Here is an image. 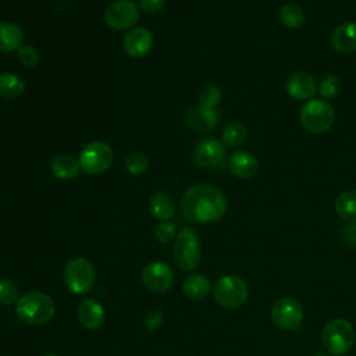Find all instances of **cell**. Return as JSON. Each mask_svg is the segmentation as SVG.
<instances>
[{"label": "cell", "mask_w": 356, "mask_h": 356, "mask_svg": "<svg viewBox=\"0 0 356 356\" xmlns=\"http://www.w3.org/2000/svg\"><path fill=\"white\" fill-rule=\"evenodd\" d=\"M179 207L184 218L189 222H214L224 217L227 211V197L220 188L200 182L185 191Z\"/></svg>", "instance_id": "1"}, {"label": "cell", "mask_w": 356, "mask_h": 356, "mask_svg": "<svg viewBox=\"0 0 356 356\" xmlns=\"http://www.w3.org/2000/svg\"><path fill=\"white\" fill-rule=\"evenodd\" d=\"M15 312L21 321L31 325H42L53 318L56 307L53 299L47 293L31 291L18 299Z\"/></svg>", "instance_id": "2"}, {"label": "cell", "mask_w": 356, "mask_h": 356, "mask_svg": "<svg viewBox=\"0 0 356 356\" xmlns=\"http://www.w3.org/2000/svg\"><path fill=\"white\" fill-rule=\"evenodd\" d=\"M321 342L325 350L334 356L348 353L356 342V331L345 318H331L321 331Z\"/></svg>", "instance_id": "3"}, {"label": "cell", "mask_w": 356, "mask_h": 356, "mask_svg": "<svg viewBox=\"0 0 356 356\" xmlns=\"http://www.w3.org/2000/svg\"><path fill=\"white\" fill-rule=\"evenodd\" d=\"M299 121L310 134H325L335 122V110L327 100L310 99L300 107Z\"/></svg>", "instance_id": "4"}, {"label": "cell", "mask_w": 356, "mask_h": 356, "mask_svg": "<svg viewBox=\"0 0 356 356\" xmlns=\"http://www.w3.org/2000/svg\"><path fill=\"white\" fill-rule=\"evenodd\" d=\"M202 256V245L197 232L192 227H184L179 229L172 245V257L184 271H191L197 267Z\"/></svg>", "instance_id": "5"}, {"label": "cell", "mask_w": 356, "mask_h": 356, "mask_svg": "<svg viewBox=\"0 0 356 356\" xmlns=\"http://www.w3.org/2000/svg\"><path fill=\"white\" fill-rule=\"evenodd\" d=\"M248 293L246 282L234 274L220 277L213 288L214 300L225 309H236L242 306L248 299Z\"/></svg>", "instance_id": "6"}, {"label": "cell", "mask_w": 356, "mask_h": 356, "mask_svg": "<svg viewBox=\"0 0 356 356\" xmlns=\"http://www.w3.org/2000/svg\"><path fill=\"white\" fill-rule=\"evenodd\" d=\"M114 160V152L111 146L102 140L88 143L79 154L78 163L83 172L89 175H99L106 172Z\"/></svg>", "instance_id": "7"}, {"label": "cell", "mask_w": 356, "mask_h": 356, "mask_svg": "<svg viewBox=\"0 0 356 356\" xmlns=\"http://www.w3.org/2000/svg\"><path fill=\"white\" fill-rule=\"evenodd\" d=\"M64 281L72 293H88L96 281V273L92 263L83 257L70 260L64 268Z\"/></svg>", "instance_id": "8"}, {"label": "cell", "mask_w": 356, "mask_h": 356, "mask_svg": "<svg viewBox=\"0 0 356 356\" xmlns=\"http://www.w3.org/2000/svg\"><path fill=\"white\" fill-rule=\"evenodd\" d=\"M104 21L114 31L132 29L139 21V6L132 0H117L106 8Z\"/></svg>", "instance_id": "9"}, {"label": "cell", "mask_w": 356, "mask_h": 356, "mask_svg": "<svg viewBox=\"0 0 356 356\" xmlns=\"http://www.w3.org/2000/svg\"><path fill=\"white\" fill-rule=\"evenodd\" d=\"M225 145L216 138L200 139L193 147V161L197 167L204 170H211L221 167L225 161Z\"/></svg>", "instance_id": "10"}, {"label": "cell", "mask_w": 356, "mask_h": 356, "mask_svg": "<svg viewBox=\"0 0 356 356\" xmlns=\"http://www.w3.org/2000/svg\"><path fill=\"white\" fill-rule=\"evenodd\" d=\"M273 323L282 330H296L303 321V307L293 298H281L271 307Z\"/></svg>", "instance_id": "11"}, {"label": "cell", "mask_w": 356, "mask_h": 356, "mask_svg": "<svg viewBox=\"0 0 356 356\" xmlns=\"http://www.w3.org/2000/svg\"><path fill=\"white\" fill-rule=\"evenodd\" d=\"M142 281L150 291L165 292L174 282V273L167 263L153 261L143 267Z\"/></svg>", "instance_id": "12"}, {"label": "cell", "mask_w": 356, "mask_h": 356, "mask_svg": "<svg viewBox=\"0 0 356 356\" xmlns=\"http://www.w3.org/2000/svg\"><path fill=\"white\" fill-rule=\"evenodd\" d=\"M153 46V33L143 28L135 26L127 32L122 40L124 53L132 58H140L146 56Z\"/></svg>", "instance_id": "13"}, {"label": "cell", "mask_w": 356, "mask_h": 356, "mask_svg": "<svg viewBox=\"0 0 356 356\" xmlns=\"http://www.w3.org/2000/svg\"><path fill=\"white\" fill-rule=\"evenodd\" d=\"M317 85L309 72L296 71L286 79L285 90L295 100H310L317 92Z\"/></svg>", "instance_id": "14"}, {"label": "cell", "mask_w": 356, "mask_h": 356, "mask_svg": "<svg viewBox=\"0 0 356 356\" xmlns=\"http://www.w3.org/2000/svg\"><path fill=\"white\" fill-rule=\"evenodd\" d=\"M227 167L232 175L248 179L257 174L259 160L248 150H236L229 154L227 160Z\"/></svg>", "instance_id": "15"}, {"label": "cell", "mask_w": 356, "mask_h": 356, "mask_svg": "<svg viewBox=\"0 0 356 356\" xmlns=\"http://www.w3.org/2000/svg\"><path fill=\"white\" fill-rule=\"evenodd\" d=\"M220 121V114L216 108L200 104L192 106L186 111V122L196 132L213 131Z\"/></svg>", "instance_id": "16"}, {"label": "cell", "mask_w": 356, "mask_h": 356, "mask_svg": "<svg viewBox=\"0 0 356 356\" xmlns=\"http://www.w3.org/2000/svg\"><path fill=\"white\" fill-rule=\"evenodd\" d=\"M330 42L337 53L349 54L356 51V22L339 24L332 31Z\"/></svg>", "instance_id": "17"}, {"label": "cell", "mask_w": 356, "mask_h": 356, "mask_svg": "<svg viewBox=\"0 0 356 356\" xmlns=\"http://www.w3.org/2000/svg\"><path fill=\"white\" fill-rule=\"evenodd\" d=\"M79 323L88 330L99 328L104 321V309L95 299H85L78 306Z\"/></svg>", "instance_id": "18"}, {"label": "cell", "mask_w": 356, "mask_h": 356, "mask_svg": "<svg viewBox=\"0 0 356 356\" xmlns=\"http://www.w3.org/2000/svg\"><path fill=\"white\" fill-rule=\"evenodd\" d=\"M24 33L21 28L13 22H0V53H10L22 46Z\"/></svg>", "instance_id": "19"}, {"label": "cell", "mask_w": 356, "mask_h": 356, "mask_svg": "<svg viewBox=\"0 0 356 356\" xmlns=\"http://www.w3.org/2000/svg\"><path fill=\"white\" fill-rule=\"evenodd\" d=\"M50 171L57 179L68 181L75 178L79 171V163L70 154H58L50 163Z\"/></svg>", "instance_id": "20"}, {"label": "cell", "mask_w": 356, "mask_h": 356, "mask_svg": "<svg viewBox=\"0 0 356 356\" xmlns=\"http://www.w3.org/2000/svg\"><path fill=\"white\" fill-rule=\"evenodd\" d=\"M174 200L167 192H156L149 199V210L152 216L160 221H167L174 214Z\"/></svg>", "instance_id": "21"}, {"label": "cell", "mask_w": 356, "mask_h": 356, "mask_svg": "<svg viewBox=\"0 0 356 356\" xmlns=\"http://www.w3.org/2000/svg\"><path fill=\"white\" fill-rule=\"evenodd\" d=\"M334 209L345 222H356V189L341 192L334 202Z\"/></svg>", "instance_id": "22"}, {"label": "cell", "mask_w": 356, "mask_h": 356, "mask_svg": "<svg viewBox=\"0 0 356 356\" xmlns=\"http://www.w3.org/2000/svg\"><path fill=\"white\" fill-rule=\"evenodd\" d=\"M182 292L192 300H202L210 293V281L202 274H192L185 278Z\"/></svg>", "instance_id": "23"}, {"label": "cell", "mask_w": 356, "mask_h": 356, "mask_svg": "<svg viewBox=\"0 0 356 356\" xmlns=\"http://www.w3.org/2000/svg\"><path fill=\"white\" fill-rule=\"evenodd\" d=\"M278 18L288 29H299L306 21L303 8L296 3H284L278 8Z\"/></svg>", "instance_id": "24"}, {"label": "cell", "mask_w": 356, "mask_h": 356, "mask_svg": "<svg viewBox=\"0 0 356 356\" xmlns=\"http://www.w3.org/2000/svg\"><path fill=\"white\" fill-rule=\"evenodd\" d=\"M25 92V82L13 72L0 74V97L17 99Z\"/></svg>", "instance_id": "25"}, {"label": "cell", "mask_w": 356, "mask_h": 356, "mask_svg": "<svg viewBox=\"0 0 356 356\" xmlns=\"http://www.w3.org/2000/svg\"><path fill=\"white\" fill-rule=\"evenodd\" d=\"M248 136V128L239 121H232L225 125L221 134L222 143L229 147H236L245 142Z\"/></svg>", "instance_id": "26"}, {"label": "cell", "mask_w": 356, "mask_h": 356, "mask_svg": "<svg viewBox=\"0 0 356 356\" xmlns=\"http://www.w3.org/2000/svg\"><path fill=\"white\" fill-rule=\"evenodd\" d=\"M342 90V82L341 79L334 75V74H328L325 75L317 85V92L320 93V96L323 97V100H331L335 99Z\"/></svg>", "instance_id": "27"}, {"label": "cell", "mask_w": 356, "mask_h": 356, "mask_svg": "<svg viewBox=\"0 0 356 356\" xmlns=\"http://www.w3.org/2000/svg\"><path fill=\"white\" fill-rule=\"evenodd\" d=\"M149 165H150L149 157L145 153H140V152L131 153L124 161V167L131 175L145 174L147 171Z\"/></svg>", "instance_id": "28"}, {"label": "cell", "mask_w": 356, "mask_h": 356, "mask_svg": "<svg viewBox=\"0 0 356 356\" xmlns=\"http://www.w3.org/2000/svg\"><path fill=\"white\" fill-rule=\"evenodd\" d=\"M197 100L200 106L216 108V106L221 102V89L214 83H206L199 89Z\"/></svg>", "instance_id": "29"}, {"label": "cell", "mask_w": 356, "mask_h": 356, "mask_svg": "<svg viewBox=\"0 0 356 356\" xmlns=\"http://www.w3.org/2000/svg\"><path fill=\"white\" fill-rule=\"evenodd\" d=\"M19 299V289L15 282L8 278H0V305L8 306Z\"/></svg>", "instance_id": "30"}, {"label": "cell", "mask_w": 356, "mask_h": 356, "mask_svg": "<svg viewBox=\"0 0 356 356\" xmlns=\"http://www.w3.org/2000/svg\"><path fill=\"white\" fill-rule=\"evenodd\" d=\"M17 57L25 67H35L39 63V51L32 44H22L17 50Z\"/></svg>", "instance_id": "31"}, {"label": "cell", "mask_w": 356, "mask_h": 356, "mask_svg": "<svg viewBox=\"0 0 356 356\" xmlns=\"http://www.w3.org/2000/svg\"><path fill=\"white\" fill-rule=\"evenodd\" d=\"M177 228L175 224L171 221H161L157 224L156 229H154V236L160 243H168L172 239H175L177 236Z\"/></svg>", "instance_id": "32"}, {"label": "cell", "mask_w": 356, "mask_h": 356, "mask_svg": "<svg viewBox=\"0 0 356 356\" xmlns=\"http://www.w3.org/2000/svg\"><path fill=\"white\" fill-rule=\"evenodd\" d=\"M341 239L346 248L356 249V222H348L342 228Z\"/></svg>", "instance_id": "33"}, {"label": "cell", "mask_w": 356, "mask_h": 356, "mask_svg": "<svg viewBox=\"0 0 356 356\" xmlns=\"http://www.w3.org/2000/svg\"><path fill=\"white\" fill-rule=\"evenodd\" d=\"M163 324V312L159 309L150 310L145 318V325L147 331H156Z\"/></svg>", "instance_id": "34"}, {"label": "cell", "mask_w": 356, "mask_h": 356, "mask_svg": "<svg viewBox=\"0 0 356 356\" xmlns=\"http://www.w3.org/2000/svg\"><path fill=\"white\" fill-rule=\"evenodd\" d=\"M165 0H139V8L146 14H157L164 8Z\"/></svg>", "instance_id": "35"}, {"label": "cell", "mask_w": 356, "mask_h": 356, "mask_svg": "<svg viewBox=\"0 0 356 356\" xmlns=\"http://www.w3.org/2000/svg\"><path fill=\"white\" fill-rule=\"evenodd\" d=\"M314 356H332V355L328 352H317Z\"/></svg>", "instance_id": "36"}, {"label": "cell", "mask_w": 356, "mask_h": 356, "mask_svg": "<svg viewBox=\"0 0 356 356\" xmlns=\"http://www.w3.org/2000/svg\"><path fill=\"white\" fill-rule=\"evenodd\" d=\"M43 356H58V355H56V353H46V355H43Z\"/></svg>", "instance_id": "37"}]
</instances>
